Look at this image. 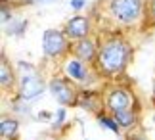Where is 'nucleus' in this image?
Here are the masks:
<instances>
[{
	"label": "nucleus",
	"mask_w": 155,
	"mask_h": 140,
	"mask_svg": "<svg viewBox=\"0 0 155 140\" xmlns=\"http://www.w3.org/2000/svg\"><path fill=\"white\" fill-rule=\"evenodd\" d=\"M128 56V48L121 40H109L100 54V67L105 73H117L124 67Z\"/></svg>",
	"instance_id": "obj_1"
},
{
	"label": "nucleus",
	"mask_w": 155,
	"mask_h": 140,
	"mask_svg": "<svg viewBox=\"0 0 155 140\" xmlns=\"http://www.w3.org/2000/svg\"><path fill=\"white\" fill-rule=\"evenodd\" d=\"M111 12L119 21L130 23L138 19L142 12V2L140 0H111Z\"/></svg>",
	"instance_id": "obj_2"
},
{
	"label": "nucleus",
	"mask_w": 155,
	"mask_h": 140,
	"mask_svg": "<svg viewBox=\"0 0 155 140\" xmlns=\"http://www.w3.org/2000/svg\"><path fill=\"white\" fill-rule=\"evenodd\" d=\"M50 92L54 94L59 104L67 106V104H75V88L71 87L67 81H61V79H56V81L50 83Z\"/></svg>",
	"instance_id": "obj_3"
},
{
	"label": "nucleus",
	"mask_w": 155,
	"mask_h": 140,
	"mask_svg": "<svg viewBox=\"0 0 155 140\" xmlns=\"http://www.w3.org/2000/svg\"><path fill=\"white\" fill-rule=\"evenodd\" d=\"M42 46H44V52L48 54V56H59V54L65 50V36L59 31L48 29V31L44 33Z\"/></svg>",
	"instance_id": "obj_4"
},
{
	"label": "nucleus",
	"mask_w": 155,
	"mask_h": 140,
	"mask_svg": "<svg viewBox=\"0 0 155 140\" xmlns=\"http://www.w3.org/2000/svg\"><path fill=\"white\" fill-rule=\"evenodd\" d=\"M42 88H44V84L42 81H40L38 77H23V81H21V98L23 100H33V98H37L38 94H42Z\"/></svg>",
	"instance_id": "obj_5"
},
{
	"label": "nucleus",
	"mask_w": 155,
	"mask_h": 140,
	"mask_svg": "<svg viewBox=\"0 0 155 140\" xmlns=\"http://www.w3.org/2000/svg\"><path fill=\"white\" fill-rule=\"evenodd\" d=\"M107 106H109L113 111H124L130 106V96L124 90H113L107 98Z\"/></svg>",
	"instance_id": "obj_6"
},
{
	"label": "nucleus",
	"mask_w": 155,
	"mask_h": 140,
	"mask_svg": "<svg viewBox=\"0 0 155 140\" xmlns=\"http://www.w3.org/2000/svg\"><path fill=\"white\" fill-rule=\"evenodd\" d=\"M86 33H88V21L84 17L77 15L67 23V35L73 39H82V36H86Z\"/></svg>",
	"instance_id": "obj_7"
},
{
	"label": "nucleus",
	"mask_w": 155,
	"mask_h": 140,
	"mask_svg": "<svg viewBox=\"0 0 155 140\" xmlns=\"http://www.w3.org/2000/svg\"><path fill=\"white\" fill-rule=\"evenodd\" d=\"M75 54L81 60H92L94 58V44L90 40H81L79 44L75 46Z\"/></svg>",
	"instance_id": "obj_8"
},
{
	"label": "nucleus",
	"mask_w": 155,
	"mask_h": 140,
	"mask_svg": "<svg viewBox=\"0 0 155 140\" xmlns=\"http://www.w3.org/2000/svg\"><path fill=\"white\" fill-rule=\"evenodd\" d=\"M67 73L71 75V79H77V81H82L86 75V69H84V65H82L81 62H69L67 63Z\"/></svg>",
	"instance_id": "obj_9"
},
{
	"label": "nucleus",
	"mask_w": 155,
	"mask_h": 140,
	"mask_svg": "<svg viewBox=\"0 0 155 140\" xmlns=\"http://www.w3.org/2000/svg\"><path fill=\"white\" fill-rule=\"evenodd\" d=\"M115 121H117L121 127H132L134 121H136V117H134L132 111L124 109V111H115Z\"/></svg>",
	"instance_id": "obj_10"
},
{
	"label": "nucleus",
	"mask_w": 155,
	"mask_h": 140,
	"mask_svg": "<svg viewBox=\"0 0 155 140\" xmlns=\"http://www.w3.org/2000/svg\"><path fill=\"white\" fill-rule=\"evenodd\" d=\"M0 132H2L4 138H12L17 132V121H14V119H2Z\"/></svg>",
	"instance_id": "obj_11"
},
{
	"label": "nucleus",
	"mask_w": 155,
	"mask_h": 140,
	"mask_svg": "<svg viewBox=\"0 0 155 140\" xmlns=\"http://www.w3.org/2000/svg\"><path fill=\"white\" fill-rule=\"evenodd\" d=\"M14 81V77H12V69L8 67V63L2 60V65H0V83H2V87H8L12 84Z\"/></svg>",
	"instance_id": "obj_12"
},
{
	"label": "nucleus",
	"mask_w": 155,
	"mask_h": 140,
	"mask_svg": "<svg viewBox=\"0 0 155 140\" xmlns=\"http://www.w3.org/2000/svg\"><path fill=\"white\" fill-rule=\"evenodd\" d=\"M100 123H104L105 127H109V129H111V131H115V132L119 131V125H115L117 121H111V119H105V117H102V119H100Z\"/></svg>",
	"instance_id": "obj_13"
},
{
	"label": "nucleus",
	"mask_w": 155,
	"mask_h": 140,
	"mask_svg": "<svg viewBox=\"0 0 155 140\" xmlns=\"http://www.w3.org/2000/svg\"><path fill=\"white\" fill-rule=\"evenodd\" d=\"M71 6H73V8H82V6H84V0H71Z\"/></svg>",
	"instance_id": "obj_14"
},
{
	"label": "nucleus",
	"mask_w": 155,
	"mask_h": 140,
	"mask_svg": "<svg viewBox=\"0 0 155 140\" xmlns=\"http://www.w3.org/2000/svg\"><path fill=\"white\" fill-rule=\"evenodd\" d=\"M151 10H153V15H155V0H153V6H151Z\"/></svg>",
	"instance_id": "obj_15"
},
{
	"label": "nucleus",
	"mask_w": 155,
	"mask_h": 140,
	"mask_svg": "<svg viewBox=\"0 0 155 140\" xmlns=\"http://www.w3.org/2000/svg\"><path fill=\"white\" fill-rule=\"evenodd\" d=\"M134 140H142V138H134Z\"/></svg>",
	"instance_id": "obj_16"
},
{
	"label": "nucleus",
	"mask_w": 155,
	"mask_h": 140,
	"mask_svg": "<svg viewBox=\"0 0 155 140\" xmlns=\"http://www.w3.org/2000/svg\"><path fill=\"white\" fill-rule=\"evenodd\" d=\"M33 2H38V0H33Z\"/></svg>",
	"instance_id": "obj_17"
},
{
	"label": "nucleus",
	"mask_w": 155,
	"mask_h": 140,
	"mask_svg": "<svg viewBox=\"0 0 155 140\" xmlns=\"http://www.w3.org/2000/svg\"><path fill=\"white\" fill-rule=\"evenodd\" d=\"M153 94H155V88H153Z\"/></svg>",
	"instance_id": "obj_18"
}]
</instances>
